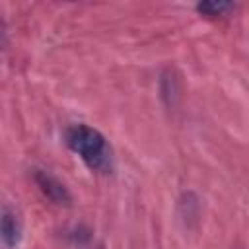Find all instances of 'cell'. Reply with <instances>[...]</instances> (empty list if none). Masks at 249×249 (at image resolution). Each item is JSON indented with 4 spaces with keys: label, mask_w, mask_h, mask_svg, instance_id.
Returning <instances> with one entry per match:
<instances>
[{
    "label": "cell",
    "mask_w": 249,
    "mask_h": 249,
    "mask_svg": "<svg viewBox=\"0 0 249 249\" xmlns=\"http://www.w3.org/2000/svg\"><path fill=\"white\" fill-rule=\"evenodd\" d=\"M66 144L68 148L80 156V160L91 169L99 173H109L113 169V154L105 136L88 124H72L66 128Z\"/></svg>",
    "instance_id": "obj_1"
},
{
    "label": "cell",
    "mask_w": 249,
    "mask_h": 249,
    "mask_svg": "<svg viewBox=\"0 0 249 249\" xmlns=\"http://www.w3.org/2000/svg\"><path fill=\"white\" fill-rule=\"evenodd\" d=\"M33 177H35V183H37V187L41 189V193H43L51 202H54V204H58V206H70L72 196H70L68 189H66L54 175H51L49 171L37 169Z\"/></svg>",
    "instance_id": "obj_2"
},
{
    "label": "cell",
    "mask_w": 249,
    "mask_h": 249,
    "mask_svg": "<svg viewBox=\"0 0 249 249\" xmlns=\"http://www.w3.org/2000/svg\"><path fill=\"white\" fill-rule=\"evenodd\" d=\"M21 239V222L18 214L4 204L2 208V241L8 249H14Z\"/></svg>",
    "instance_id": "obj_3"
},
{
    "label": "cell",
    "mask_w": 249,
    "mask_h": 249,
    "mask_svg": "<svg viewBox=\"0 0 249 249\" xmlns=\"http://www.w3.org/2000/svg\"><path fill=\"white\" fill-rule=\"evenodd\" d=\"M233 8L235 6L231 2H200L196 6V12L208 16V18H216V16H226Z\"/></svg>",
    "instance_id": "obj_4"
},
{
    "label": "cell",
    "mask_w": 249,
    "mask_h": 249,
    "mask_svg": "<svg viewBox=\"0 0 249 249\" xmlns=\"http://www.w3.org/2000/svg\"><path fill=\"white\" fill-rule=\"evenodd\" d=\"M97 249H105V247H103V245H99V247H97Z\"/></svg>",
    "instance_id": "obj_5"
}]
</instances>
